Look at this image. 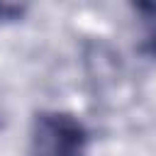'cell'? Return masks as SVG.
Instances as JSON below:
<instances>
[{"instance_id":"6da1fadb","label":"cell","mask_w":156,"mask_h":156,"mask_svg":"<svg viewBox=\"0 0 156 156\" xmlns=\"http://www.w3.org/2000/svg\"><path fill=\"white\" fill-rule=\"evenodd\" d=\"M90 134L85 124L68 112H39L29 132L32 156H88Z\"/></svg>"},{"instance_id":"7a4b0ae2","label":"cell","mask_w":156,"mask_h":156,"mask_svg":"<svg viewBox=\"0 0 156 156\" xmlns=\"http://www.w3.org/2000/svg\"><path fill=\"white\" fill-rule=\"evenodd\" d=\"M139 10L144 12V22H146V44L156 54V5H141Z\"/></svg>"}]
</instances>
